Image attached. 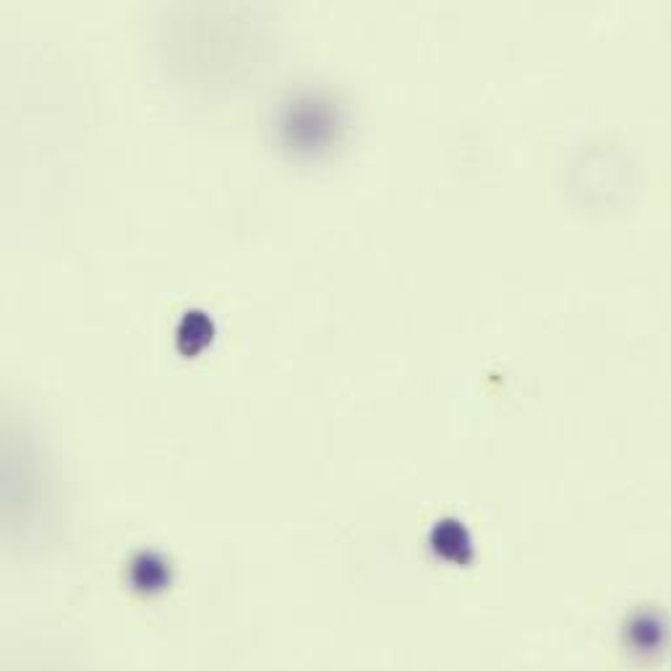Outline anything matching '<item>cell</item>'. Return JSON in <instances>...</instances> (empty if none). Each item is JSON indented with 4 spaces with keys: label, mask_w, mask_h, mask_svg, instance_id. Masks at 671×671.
Here are the masks:
<instances>
[{
    "label": "cell",
    "mask_w": 671,
    "mask_h": 671,
    "mask_svg": "<svg viewBox=\"0 0 671 671\" xmlns=\"http://www.w3.org/2000/svg\"><path fill=\"white\" fill-rule=\"evenodd\" d=\"M212 335H215V327L204 312H188L178 324V345L183 348L186 340H194V353L204 348Z\"/></svg>",
    "instance_id": "obj_1"
}]
</instances>
